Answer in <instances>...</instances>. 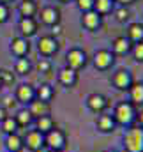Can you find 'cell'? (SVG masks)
I'll return each instance as SVG.
<instances>
[{
    "instance_id": "44dd1931",
    "label": "cell",
    "mask_w": 143,
    "mask_h": 152,
    "mask_svg": "<svg viewBox=\"0 0 143 152\" xmlns=\"http://www.w3.org/2000/svg\"><path fill=\"white\" fill-rule=\"evenodd\" d=\"M125 37L129 39L133 44L143 42V23H131L127 27V36Z\"/></svg>"
},
{
    "instance_id": "f6af8a7d",
    "label": "cell",
    "mask_w": 143,
    "mask_h": 152,
    "mask_svg": "<svg viewBox=\"0 0 143 152\" xmlns=\"http://www.w3.org/2000/svg\"><path fill=\"white\" fill-rule=\"evenodd\" d=\"M5 152H7V151H5Z\"/></svg>"
},
{
    "instance_id": "5b68a950",
    "label": "cell",
    "mask_w": 143,
    "mask_h": 152,
    "mask_svg": "<svg viewBox=\"0 0 143 152\" xmlns=\"http://www.w3.org/2000/svg\"><path fill=\"white\" fill-rule=\"evenodd\" d=\"M66 62H67V67H71L74 71H80L88 64V55L81 48H71L66 53Z\"/></svg>"
},
{
    "instance_id": "b9f144b4",
    "label": "cell",
    "mask_w": 143,
    "mask_h": 152,
    "mask_svg": "<svg viewBox=\"0 0 143 152\" xmlns=\"http://www.w3.org/2000/svg\"><path fill=\"white\" fill-rule=\"evenodd\" d=\"M0 2H2V4H7V2H11V0H0Z\"/></svg>"
},
{
    "instance_id": "9a60e30c",
    "label": "cell",
    "mask_w": 143,
    "mask_h": 152,
    "mask_svg": "<svg viewBox=\"0 0 143 152\" xmlns=\"http://www.w3.org/2000/svg\"><path fill=\"white\" fill-rule=\"evenodd\" d=\"M58 83L66 88H72L76 83H78V71H74L71 67H62L58 71Z\"/></svg>"
},
{
    "instance_id": "f546056e",
    "label": "cell",
    "mask_w": 143,
    "mask_h": 152,
    "mask_svg": "<svg viewBox=\"0 0 143 152\" xmlns=\"http://www.w3.org/2000/svg\"><path fill=\"white\" fill-rule=\"evenodd\" d=\"M113 12H115V18H117V21H120V23L127 21V20H129V16H131L129 9H127L125 5H120L118 9H113Z\"/></svg>"
},
{
    "instance_id": "836d02e7",
    "label": "cell",
    "mask_w": 143,
    "mask_h": 152,
    "mask_svg": "<svg viewBox=\"0 0 143 152\" xmlns=\"http://www.w3.org/2000/svg\"><path fill=\"white\" fill-rule=\"evenodd\" d=\"M7 20H9V7H7V4L0 2V23H5Z\"/></svg>"
},
{
    "instance_id": "d6986e66",
    "label": "cell",
    "mask_w": 143,
    "mask_h": 152,
    "mask_svg": "<svg viewBox=\"0 0 143 152\" xmlns=\"http://www.w3.org/2000/svg\"><path fill=\"white\" fill-rule=\"evenodd\" d=\"M4 147H5L7 152H21L25 149V145H23V136H20L18 133H14V134H5V138H4Z\"/></svg>"
},
{
    "instance_id": "3957f363",
    "label": "cell",
    "mask_w": 143,
    "mask_h": 152,
    "mask_svg": "<svg viewBox=\"0 0 143 152\" xmlns=\"http://www.w3.org/2000/svg\"><path fill=\"white\" fill-rule=\"evenodd\" d=\"M67 145V134L62 129H51L44 134V147L48 151H64Z\"/></svg>"
},
{
    "instance_id": "ffe728a7",
    "label": "cell",
    "mask_w": 143,
    "mask_h": 152,
    "mask_svg": "<svg viewBox=\"0 0 143 152\" xmlns=\"http://www.w3.org/2000/svg\"><path fill=\"white\" fill-rule=\"evenodd\" d=\"M127 92H129V101L136 108H143V81H134Z\"/></svg>"
},
{
    "instance_id": "4316f807",
    "label": "cell",
    "mask_w": 143,
    "mask_h": 152,
    "mask_svg": "<svg viewBox=\"0 0 143 152\" xmlns=\"http://www.w3.org/2000/svg\"><path fill=\"white\" fill-rule=\"evenodd\" d=\"M32 62H30V58H27V57H21V58H16V62H14V73H18L20 76H25V75H30V71H32Z\"/></svg>"
},
{
    "instance_id": "cb8c5ba5",
    "label": "cell",
    "mask_w": 143,
    "mask_h": 152,
    "mask_svg": "<svg viewBox=\"0 0 143 152\" xmlns=\"http://www.w3.org/2000/svg\"><path fill=\"white\" fill-rule=\"evenodd\" d=\"M53 96H55V90H53V87L48 85V83H42V85H39L36 88V99H39V101L50 103V101L53 99Z\"/></svg>"
},
{
    "instance_id": "7a4b0ae2",
    "label": "cell",
    "mask_w": 143,
    "mask_h": 152,
    "mask_svg": "<svg viewBox=\"0 0 143 152\" xmlns=\"http://www.w3.org/2000/svg\"><path fill=\"white\" fill-rule=\"evenodd\" d=\"M125 152H143V129L138 126H133L125 131L122 138Z\"/></svg>"
},
{
    "instance_id": "f35d334b",
    "label": "cell",
    "mask_w": 143,
    "mask_h": 152,
    "mask_svg": "<svg viewBox=\"0 0 143 152\" xmlns=\"http://www.w3.org/2000/svg\"><path fill=\"white\" fill-rule=\"evenodd\" d=\"M113 2H118L120 5H127V4H131L133 0H113Z\"/></svg>"
},
{
    "instance_id": "e575fe53",
    "label": "cell",
    "mask_w": 143,
    "mask_h": 152,
    "mask_svg": "<svg viewBox=\"0 0 143 152\" xmlns=\"http://www.w3.org/2000/svg\"><path fill=\"white\" fill-rule=\"evenodd\" d=\"M14 103H16V99H14L12 96H5V97H4V104H2V106H4L5 110H9L11 106H14Z\"/></svg>"
},
{
    "instance_id": "5bb4252c",
    "label": "cell",
    "mask_w": 143,
    "mask_h": 152,
    "mask_svg": "<svg viewBox=\"0 0 143 152\" xmlns=\"http://www.w3.org/2000/svg\"><path fill=\"white\" fill-rule=\"evenodd\" d=\"M96 129L103 134H109L117 129V124L113 120L111 113H99L96 118Z\"/></svg>"
},
{
    "instance_id": "7c38bea8",
    "label": "cell",
    "mask_w": 143,
    "mask_h": 152,
    "mask_svg": "<svg viewBox=\"0 0 143 152\" xmlns=\"http://www.w3.org/2000/svg\"><path fill=\"white\" fill-rule=\"evenodd\" d=\"M9 50H11V53H12L16 58H21V57H27V55H28V51H30V42H28L27 37L18 36V37L11 39Z\"/></svg>"
},
{
    "instance_id": "f1b7e54d",
    "label": "cell",
    "mask_w": 143,
    "mask_h": 152,
    "mask_svg": "<svg viewBox=\"0 0 143 152\" xmlns=\"http://www.w3.org/2000/svg\"><path fill=\"white\" fill-rule=\"evenodd\" d=\"M51 67H53L51 60H50V58H44V57H41L36 64V69H37L39 75H48V73H51Z\"/></svg>"
},
{
    "instance_id": "ab89813d",
    "label": "cell",
    "mask_w": 143,
    "mask_h": 152,
    "mask_svg": "<svg viewBox=\"0 0 143 152\" xmlns=\"http://www.w3.org/2000/svg\"><path fill=\"white\" fill-rule=\"evenodd\" d=\"M103 152H118V151H115V149H106V151H103Z\"/></svg>"
},
{
    "instance_id": "9c48e42d",
    "label": "cell",
    "mask_w": 143,
    "mask_h": 152,
    "mask_svg": "<svg viewBox=\"0 0 143 152\" xmlns=\"http://www.w3.org/2000/svg\"><path fill=\"white\" fill-rule=\"evenodd\" d=\"M23 145H25L27 151H30V152L42 151L44 149V134L39 133L37 129H30L25 134V138H23Z\"/></svg>"
},
{
    "instance_id": "8992f818",
    "label": "cell",
    "mask_w": 143,
    "mask_h": 152,
    "mask_svg": "<svg viewBox=\"0 0 143 152\" xmlns=\"http://www.w3.org/2000/svg\"><path fill=\"white\" fill-rule=\"evenodd\" d=\"M58 41L55 36H51V34H48V36H42V37H39L37 41V51H39V55L41 57H44V58H50V57H53L57 51H58Z\"/></svg>"
},
{
    "instance_id": "8fae6325",
    "label": "cell",
    "mask_w": 143,
    "mask_h": 152,
    "mask_svg": "<svg viewBox=\"0 0 143 152\" xmlns=\"http://www.w3.org/2000/svg\"><path fill=\"white\" fill-rule=\"evenodd\" d=\"M101 23H103V16H99L94 9L92 11H87V12H81V25L88 32L99 30L101 28Z\"/></svg>"
},
{
    "instance_id": "30bf717a",
    "label": "cell",
    "mask_w": 143,
    "mask_h": 152,
    "mask_svg": "<svg viewBox=\"0 0 143 152\" xmlns=\"http://www.w3.org/2000/svg\"><path fill=\"white\" fill-rule=\"evenodd\" d=\"M14 99H16V103H21V104L28 106L36 99V87L30 85V83L18 85L16 87V92H14Z\"/></svg>"
},
{
    "instance_id": "6da1fadb",
    "label": "cell",
    "mask_w": 143,
    "mask_h": 152,
    "mask_svg": "<svg viewBox=\"0 0 143 152\" xmlns=\"http://www.w3.org/2000/svg\"><path fill=\"white\" fill-rule=\"evenodd\" d=\"M136 113H138V108H136L131 101H120V103L113 108L111 117H113L117 127L120 126V127L129 129V127H133V126L136 124Z\"/></svg>"
},
{
    "instance_id": "7402d4cb",
    "label": "cell",
    "mask_w": 143,
    "mask_h": 152,
    "mask_svg": "<svg viewBox=\"0 0 143 152\" xmlns=\"http://www.w3.org/2000/svg\"><path fill=\"white\" fill-rule=\"evenodd\" d=\"M34 122H36V129L39 131V133H42V134H46V133H50L51 129H55V120H53L51 115L39 117V118H36Z\"/></svg>"
},
{
    "instance_id": "1f68e13d",
    "label": "cell",
    "mask_w": 143,
    "mask_h": 152,
    "mask_svg": "<svg viewBox=\"0 0 143 152\" xmlns=\"http://www.w3.org/2000/svg\"><path fill=\"white\" fill-rule=\"evenodd\" d=\"M76 5L81 12H87L94 9V0H76Z\"/></svg>"
},
{
    "instance_id": "ac0fdd59",
    "label": "cell",
    "mask_w": 143,
    "mask_h": 152,
    "mask_svg": "<svg viewBox=\"0 0 143 152\" xmlns=\"http://www.w3.org/2000/svg\"><path fill=\"white\" fill-rule=\"evenodd\" d=\"M18 28H20V34L21 37H32L37 34V21L36 18H21L20 23H18Z\"/></svg>"
},
{
    "instance_id": "83f0119b",
    "label": "cell",
    "mask_w": 143,
    "mask_h": 152,
    "mask_svg": "<svg viewBox=\"0 0 143 152\" xmlns=\"http://www.w3.org/2000/svg\"><path fill=\"white\" fill-rule=\"evenodd\" d=\"M18 129H20V126H18L16 118L11 117V115H9L5 120L0 122V131H2L4 134H14V133H18Z\"/></svg>"
},
{
    "instance_id": "ee69618b",
    "label": "cell",
    "mask_w": 143,
    "mask_h": 152,
    "mask_svg": "<svg viewBox=\"0 0 143 152\" xmlns=\"http://www.w3.org/2000/svg\"><path fill=\"white\" fill-rule=\"evenodd\" d=\"M2 87H4V85H2V78H0V88H2Z\"/></svg>"
},
{
    "instance_id": "603a6c76",
    "label": "cell",
    "mask_w": 143,
    "mask_h": 152,
    "mask_svg": "<svg viewBox=\"0 0 143 152\" xmlns=\"http://www.w3.org/2000/svg\"><path fill=\"white\" fill-rule=\"evenodd\" d=\"M14 118H16V122H18V126L20 127H30L32 124H34V117L32 113L28 112V108L25 106V108H21V110H18V113L14 115Z\"/></svg>"
},
{
    "instance_id": "52a82bcc",
    "label": "cell",
    "mask_w": 143,
    "mask_h": 152,
    "mask_svg": "<svg viewBox=\"0 0 143 152\" xmlns=\"http://www.w3.org/2000/svg\"><path fill=\"white\" fill-rule=\"evenodd\" d=\"M85 104H87V108L92 112V113H104V110L108 108V97L104 94H99V92H92V94H88L87 96V99H85Z\"/></svg>"
},
{
    "instance_id": "4dcf8cb0",
    "label": "cell",
    "mask_w": 143,
    "mask_h": 152,
    "mask_svg": "<svg viewBox=\"0 0 143 152\" xmlns=\"http://www.w3.org/2000/svg\"><path fill=\"white\" fill-rule=\"evenodd\" d=\"M131 53H133V58H134L136 62L143 64V42L133 44V50H131Z\"/></svg>"
},
{
    "instance_id": "2e32d148",
    "label": "cell",
    "mask_w": 143,
    "mask_h": 152,
    "mask_svg": "<svg viewBox=\"0 0 143 152\" xmlns=\"http://www.w3.org/2000/svg\"><path fill=\"white\" fill-rule=\"evenodd\" d=\"M131 50H133V42L125 36H118L111 42V53L113 55H127V53H131Z\"/></svg>"
},
{
    "instance_id": "d590c367",
    "label": "cell",
    "mask_w": 143,
    "mask_h": 152,
    "mask_svg": "<svg viewBox=\"0 0 143 152\" xmlns=\"http://www.w3.org/2000/svg\"><path fill=\"white\" fill-rule=\"evenodd\" d=\"M136 126L143 129V108H138V113H136Z\"/></svg>"
},
{
    "instance_id": "277c9868",
    "label": "cell",
    "mask_w": 143,
    "mask_h": 152,
    "mask_svg": "<svg viewBox=\"0 0 143 152\" xmlns=\"http://www.w3.org/2000/svg\"><path fill=\"white\" fill-rule=\"evenodd\" d=\"M134 83V78H133V73L127 69V67H120L117 69L113 76H111V85L117 88V90H122V92H127L129 87Z\"/></svg>"
},
{
    "instance_id": "e0dca14e",
    "label": "cell",
    "mask_w": 143,
    "mask_h": 152,
    "mask_svg": "<svg viewBox=\"0 0 143 152\" xmlns=\"http://www.w3.org/2000/svg\"><path fill=\"white\" fill-rule=\"evenodd\" d=\"M28 112L32 113L34 118H39V117H44V115H51V104L46 103V101H39V99H34L28 106Z\"/></svg>"
},
{
    "instance_id": "484cf974",
    "label": "cell",
    "mask_w": 143,
    "mask_h": 152,
    "mask_svg": "<svg viewBox=\"0 0 143 152\" xmlns=\"http://www.w3.org/2000/svg\"><path fill=\"white\" fill-rule=\"evenodd\" d=\"M113 9H115V2L113 0H94V11L99 16L113 12Z\"/></svg>"
},
{
    "instance_id": "7bdbcfd3",
    "label": "cell",
    "mask_w": 143,
    "mask_h": 152,
    "mask_svg": "<svg viewBox=\"0 0 143 152\" xmlns=\"http://www.w3.org/2000/svg\"><path fill=\"white\" fill-rule=\"evenodd\" d=\"M48 152H64V151H48Z\"/></svg>"
},
{
    "instance_id": "8d00e7d4",
    "label": "cell",
    "mask_w": 143,
    "mask_h": 152,
    "mask_svg": "<svg viewBox=\"0 0 143 152\" xmlns=\"http://www.w3.org/2000/svg\"><path fill=\"white\" fill-rule=\"evenodd\" d=\"M51 28V36H58L60 32H62V27H60V23H57V25H53V27H50Z\"/></svg>"
},
{
    "instance_id": "ba28073f",
    "label": "cell",
    "mask_w": 143,
    "mask_h": 152,
    "mask_svg": "<svg viewBox=\"0 0 143 152\" xmlns=\"http://www.w3.org/2000/svg\"><path fill=\"white\" fill-rule=\"evenodd\" d=\"M92 60H94V67L97 71H108L115 64V55L111 53V50L103 48V50H97L96 51V55H94Z\"/></svg>"
},
{
    "instance_id": "60d3db41",
    "label": "cell",
    "mask_w": 143,
    "mask_h": 152,
    "mask_svg": "<svg viewBox=\"0 0 143 152\" xmlns=\"http://www.w3.org/2000/svg\"><path fill=\"white\" fill-rule=\"evenodd\" d=\"M62 4H69V2H74V0H60Z\"/></svg>"
},
{
    "instance_id": "d4e9b609",
    "label": "cell",
    "mask_w": 143,
    "mask_h": 152,
    "mask_svg": "<svg viewBox=\"0 0 143 152\" xmlns=\"http://www.w3.org/2000/svg\"><path fill=\"white\" fill-rule=\"evenodd\" d=\"M21 18H34V14L37 12V4L36 0H23L18 7Z\"/></svg>"
},
{
    "instance_id": "74e56055",
    "label": "cell",
    "mask_w": 143,
    "mask_h": 152,
    "mask_svg": "<svg viewBox=\"0 0 143 152\" xmlns=\"http://www.w3.org/2000/svg\"><path fill=\"white\" fill-rule=\"evenodd\" d=\"M7 117H9V113H7V110H5V108H4V106L0 104V122H2V120H5Z\"/></svg>"
},
{
    "instance_id": "d6a6232c",
    "label": "cell",
    "mask_w": 143,
    "mask_h": 152,
    "mask_svg": "<svg viewBox=\"0 0 143 152\" xmlns=\"http://www.w3.org/2000/svg\"><path fill=\"white\" fill-rule=\"evenodd\" d=\"M0 78H2V85H12L14 83V75L11 71L0 69Z\"/></svg>"
},
{
    "instance_id": "4fadbf2b",
    "label": "cell",
    "mask_w": 143,
    "mask_h": 152,
    "mask_svg": "<svg viewBox=\"0 0 143 152\" xmlns=\"http://www.w3.org/2000/svg\"><path fill=\"white\" fill-rule=\"evenodd\" d=\"M39 18H41V23H44L46 27H53V25L60 23V11L53 5H46L41 9Z\"/></svg>"
}]
</instances>
